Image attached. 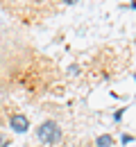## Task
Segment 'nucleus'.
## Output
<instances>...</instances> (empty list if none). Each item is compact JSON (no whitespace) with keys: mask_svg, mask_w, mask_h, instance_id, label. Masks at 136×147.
<instances>
[{"mask_svg":"<svg viewBox=\"0 0 136 147\" xmlns=\"http://www.w3.org/2000/svg\"><path fill=\"white\" fill-rule=\"evenodd\" d=\"M9 127L14 129L16 134H25V131L30 129V120H27L25 115H20V113H14V115L9 118Z\"/></svg>","mask_w":136,"mask_h":147,"instance_id":"nucleus-2","label":"nucleus"},{"mask_svg":"<svg viewBox=\"0 0 136 147\" xmlns=\"http://www.w3.org/2000/svg\"><path fill=\"white\" fill-rule=\"evenodd\" d=\"M64 2H66V5H75L77 0H64Z\"/></svg>","mask_w":136,"mask_h":147,"instance_id":"nucleus-7","label":"nucleus"},{"mask_svg":"<svg viewBox=\"0 0 136 147\" xmlns=\"http://www.w3.org/2000/svg\"><path fill=\"white\" fill-rule=\"evenodd\" d=\"M37 136H39L41 143H45V145H57L59 140H61V127H59L55 120H45L37 129Z\"/></svg>","mask_w":136,"mask_h":147,"instance_id":"nucleus-1","label":"nucleus"},{"mask_svg":"<svg viewBox=\"0 0 136 147\" xmlns=\"http://www.w3.org/2000/svg\"><path fill=\"white\" fill-rule=\"evenodd\" d=\"M7 145H9V140H7V138L0 134V147H7Z\"/></svg>","mask_w":136,"mask_h":147,"instance_id":"nucleus-4","label":"nucleus"},{"mask_svg":"<svg viewBox=\"0 0 136 147\" xmlns=\"http://www.w3.org/2000/svg\"><path fill=\"white\" fill-rule=\"evenodd\" d=\"M122 111H125V109H120V111H116V113H114V118H116V120H120V118H122Z\"/></svg>","mask_w":136,"mask_h":147,"instance_id":"nucleus-6","label":"nucleus"},{"mask_svg":"<svg viewBox=\"0 0 136 147\" xmlns=\"http://www.w3.org/2000/svg\"><path fill=\"white\" fill-rule=\"evenodd\" d=\"M132 140H134V138H132V136H127V134H125V136H122V145H127V143H132Z\"/></svg>","mask_w":136,"mask_h":147,"instance_id":"nucleus-5","label":"nucleus"},{"mask_svg":"<svg viewBox=\"0 0 136 147\" xmlns=\"http://www.w3.org/2000/svg\"><path fill=\"white\" fill-rule=\"evenodd\" d=\"M95 145L97 147H111V145H114V138H111V136H107V134H104V136H97Z\"/></svg>","mask_w":136,"mask_h":147,"instance_id":"nucleus-3","label":"nucleus"}]
</instances>
